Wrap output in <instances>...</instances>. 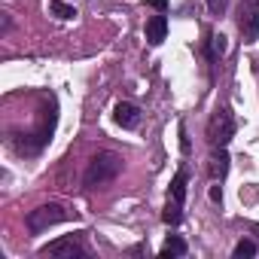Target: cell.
Masks as SVG:
<instances>
[{
    "mask_svg": "<svg viewBox=\"0 0 259 259\" xmlns=\"http://www.w3.org/2000/svg\"><path fill=\"white\" fill-rule=\"evenodd\" d=\"M119 171H122V159L116 153H101L92 159V165L85 171V186H101V183L113 180Z\"/></svg>",
    "mask_w": 259,
    "mask_h": 259,
    "instance_id": "obj_1",
    "label": "cell"
},
{
    "mask_svg": "<svg viewBox=\"0 0 259 259\" xmlns=\"http://www.w3.org/2000/svg\"><path fill=\"white\" fill-rule=\"evenodd\" d=\"M235 138V119L229 110H217L207 122V144L210 147H226Z\"/></svg>",
    "mask_w": 259,
    "mask_h": 259,
    "instance_id": "obj_2",
    "label": "cell"
},
{
    "mask_svg": "<svg viewBox=\"0 0 259 259\" xmlns=\"http://www.w3.org/2000/svg\"><path fill=\"white\" fill-rule=\"evenodd\" d=\"M238 28H241L244 43H256V37H259V0H241Z\"/></svg>",
    "mask_w": 259,
    "mask_h": 259,
    "instance_id": "obj_3",
    "label": "cell"
},
{
    "mask_svg": "<svg viewBox=\"0 0 259 259\" xmlns=\"http://www.w3.org/2000/svg\"><path fill=\"white\" fill-rule=\"evenodd\" d=\"M64 217H67V210L61 204H43V207H37V210L28 213V229L31 232H46L49 226L61 223Z\"/></svg>",
    "mask_w": 259,
    "mask_h": 259,
    "instance_id": "obj_4",
    "label": "cell"
},
{
    "mask_svg": "<svg viewBox=\"0 0 259 259\" xmlns=\"http://www.w3.org/2000/svg\"><path fill=\"white\" fill-rule=\"evenodd\" d=\"M43 256H55V259H73V256H82V247H79L73 238H58V241H52L49 247H43Z\"/></svg>",
    "mask_w": 259,
    "mask_h": 259,
    "instance_id": "obj_5",
    "label": "cell"
},
{
    "mask_svg": "<svg viewBox=\"0 0 259 259\" xmlns=\"http://www.w3.org/2000/svg\"><path fill=\"white\" fill-rule=\"evenodd\" d=\"M113 119H116L122 128H135V125L141 122V110H138L135 104H116V110H113Z\"/></svg>",
    "mask_w": 259,
    "mask_h": 259,
    "instance_id": "obj_6",
    "label": "cell"
},
{
    "mask_svg": "<svg viewBox=\"0 0 259 259\" xmlns=\"http://www.w3.org/2000/svg\"><path fill=\"white\" fill-rule=\"evenodd\" d=\"M165 34H168V19L159 13V16H153V19L147 22V40H150L153 46H159V43L165 40Z\"/></svg>",
    "mask_w": 259,
    "mask_h": 259,
    "instance_id": "obj_7",
    "label": "cell"
},
{
    "mask_svg": "<svg viewBox=\"0 0 259 259\" xmlns=\"http://www.w3.org/2000/svg\"><path fill=\"white\" fill-rule=\"evenodd\" d=\"M207 171H210V177H226V174H229V153H226L223 147H220V153L210 156Z\"/></svg>",
    "mask_w": 259,
    "mask_h": 259,
    "instance_id": "obj_8",
    "label": "cell"
},
{
    "mask_svg": "<svg viewBox=\"0 0 259 259\" xmlns=\"http://www.w3.org/2000/svg\"><path fill=\"white\" fill-rule=\"evenodd\" d=\"M171 198H177L180 204H183V198H186V174H183V171L174 174V180H171Z\"/></svg>",
    "mask_w": 259,
    "mask_h": 259,
    "instance_id": "obj_9",
    "label": "cell"
},
{
    "mask_svg": "<svg viewBox=\"0 0 259 259\" xmlns=\"http://www.w3.org/2000/svg\"><path fill=\"white\" fill-rule=\"evenodd\" d=\"M186 253V241L183 238H168L162 247V256H183Z\"/></svg>",
    "mask_w": 259,
    "mask_h": 259,
    "instance_id": "obj_10",
    "label": "cell"
},
{
    "mask_svg": "<svg viewBox=\"0 0 259 259\" xmlns=\"http://www.w3.org/2000/svg\"><path fill=\"white\" fill-rule=\"evenodd\" d=\"M180 217H183V213H180V201H177V198H171V201H168V207H165V213H162V220H165L168 226H177V223H180Z\"/></svg>",
    "mask_w": 259,
    "mask_h": 259,
    "instance_id": "obj_11",
    "label": "cell"
},
{
    "mask_svg": "<svg viewBox=\"0 0 259 259\" xmlns=\"http://www.w3.org/2000/svg\"><path fill=\"white\" fill-rule=\"evenodd\" d=\"M52 16H58V19H73L76 16V10L73 7H67V4H61V0H52Z\"/></svg>",
    "mask_w": 259,
    "mask_h": 259,
    "instance_id": "obj_12",
    "label": "cell"
},
{
    "mask_svg": "<svg viewBox=\"0 0 259 259\" xmlns=\"http://www.w3.org/2000/svg\"><path fill=\"white\" fill-rule=\"evenodd\" d=\"M253 253H256V244H253L250 238L238 241V247H235V256H238V259H244V256H253Z\"/></svg>",
    "mask_w": 259,
    "mask_h": 259,
    "instance_id": "obj_13",
    "label": "cell"
},
{
    "mask_svg": "<svg viewBox=\"0 0 259 259\" xmlns=\"http://www.w3.org/2000/svg\"><path fill=\"white\" fill-rule=\"evenodd\" d=\"M226 46H229V43H226V37H223V34H217V37H213V43H210V52H213V55H223V52H226Z\"/></svg>",
    "mask_w": 259,
    "mask_h": 259,
    "instance_id": "obj_14",
    "label": "cell"
},
{
    "mask_svg": "<svg viewBox=\"0 0 259 259\" xmlns=\"http://www.w3.org/2000/svg\"><path fill=\"white\" fill-rule=\"evenodd\" d=\"M207 10H210L213 16H220V13L226 10V0H207Z\"/></svg>",
    "mask_w": 259,
    "mask_h": 259,
    "instance_id": "obj_15",
    "label": "cell"
},
{
    "mask_svg": "<svg viewBox=\"0 0 259 259\" xmlns=\"http://www.w3.org/2000/svg\"><path fill=\"white\" fill-rule=\"evenodd\" d=\"M147 7H153L156 13H165L168 10V0H147Z\"/></svg>",
    "mask_w": 259,
    "mask_h": 259,
    "instance_id": "obj_16",
    "label": "cell"
},
{
    "mask_svg": "<svg viewBox=\"0 0 259 259\" xmlns=\"http://www.w3.org/2000/svg\"><path fill=\"white\" fill-rule=\"evenodd\" d=\"M210 198H213V201H223V192H220V186H213V189H210Z\"/></svg>",
    "mask_w": 259,
    "mask_h": 259,
    "instance_id": "obj_17",
    "label": "cell"
}]
</instances>
